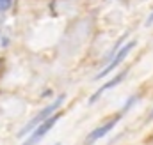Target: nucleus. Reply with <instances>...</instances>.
<instances>
[{"label":"nucleus","instance_id":"f257e3e1","mask_svg":"<svg viewBox=\"0 0 153 145\" xmlns=\"http://www.w3.org/2000/svg\"><path fill=\"white\" fill-rule=\"evenodd\" d=\"M62 101H64V96H59V97H57L53 103H50L48 106H45V108L41 110L38 115H36V117H34V119H32V120H30V122H29V124H27V126L22 129V131H20V135H18V136H25V135H29V133H30V131H32V129L38 126V124H41L43 120H46V119H48L52 113H55V110L62 105Z\"/></svg>","mask_w":153,"mask_h":145},{"label":"nucleus","instance_id":"f03ea898","mask_svg":"<svg viewBox=\"0 0 153 145\" xmlns=\"http://www.w3.org/2000/svg\"><path fill=\"white\" fill-rule=\"evenodd\" d=\"M59 119H61V113H52L46 120H43L41 124H38V126L30 131V136H29L22 145H36L46 133H50V129L55 126V122H57Z\"/></svg>","mask_w":153,"mask_h":145},{"label":"nucleus","instance_id":"7ed1b4c3","mask_svg":"<svg viewBox=\"0 0 153 145\" xmlns=\"http://www.w3.org/2000/svg\"><path fill=\"white\" fill-rule=\"evenodd\" d=\"M134 46H135V41H126L123 46H119V50H117V53L114 55V59H112V60H111V62H109L103 69H102V71L96 74V80H102L103 76L111 74V71H114L116 67H117V66L125 60V57H126V55L134 50Z\"/></svg>","mask_w":153,"mask_h":145},{"label":"nucleus","instance_id":"20e7f679","mask_svg":"<svg viewBox=\"0 0 153 145\" xmlns=\"http://www.w3.org/2000/svg\"><path fill=\"white\" fill-rule=\"evenodd\" d=\"M121 117H123V115H121V113H117V115H116L114 119H111V120H107L105 124H102L100 127L93 129V131H91V133H89V135L85 136V142H84V144H85V145H93L94 142L102 140V138H103V136H105L107 133H111V131L114 129V127H116V124H117V122L121 120Z\"/></svg>","mask_w":153,"mask_h":145},{"label":"nucleus","instance_id":"39448f33","mask_svg":"<svg viewBox=\"0 0 153 145\" xmlns=\"http://www.w3.org/2000/svg\"><path fill=\"white\" fill-rule=\"evenodd\" d=\"M125 78H126V71L119 72V74H117V76H114L112 80H109L107 83H103V85H102V87H100V89H98V90H96V92H94V94L91 96V97H89V103L93 105V103H94V101H96V99H98V97H100L102 94H103V92H107V90H111L112 87L119 85V83H121V81H123Z\"/></svg>","mask_w":153,"mask_h":145},{"label":"nucleus","instance_id":"423d86ee","mask_svg":"<svg viewBox=\"0 0 153 145\" xmlns=\"http://www.w3.org/2000/svg\"><path fill=\"white\" fill-rule=\"evenodd\" d=\"M13 7V0H0V12H5Z\"/></svg>","mask_w":153,"mask_h":145},{"label":"nucleus","instance_id":"0eeeda50","mask_svg":"<svg viewBox=\"0 0 153 145\" xmlns=\"http://www.w3.org/2000/svg\"><path fill=\"white\" fill-rule=\"evenodd\" d=\"M152 23H153V12L150 14V18L146 20V25H152Z\"/></svg>","mask_w":153,"mask_h":145},{"label":"nucleus","instance_id":"6e6552de","mask_svg":"<svg viewBox=\"0 0 153 145\" xmlns=\"http://www.w3.org/2000/svg\"><path fill=\"white\" fill-rule=\"evenodd\" d=\"M150 119H153V111H152V115H150Z\"/></svg>","mask_w":153,"mask_h":145},{"label":"nucleus","instance_id":"1a4fd4ad","mask_svg":"<svg viewBox=\"0 0 153 145\" xmlns=\"http://www.w3.org/2000/svg\"><path fill=\"white\" fill-rule=\"evenodd\" d=\"M55 145H59V144H55Z\"/></svg>","mask_w":153,"mask_h":145}]
</instances>
